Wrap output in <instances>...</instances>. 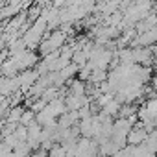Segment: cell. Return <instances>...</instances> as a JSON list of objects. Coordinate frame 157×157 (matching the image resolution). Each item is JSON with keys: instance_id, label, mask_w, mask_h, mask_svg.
<instances>
[{"instance_id": "11", "label": "cell", "mask_w": 157, "mask_h": 157, "mask_svg": "<svg viewBox=\"0 0 157 157\" xmlns=\"http://www.w3.org/2000/svg\"><path fill=\"white\" fill-rule=\"evenodd\" d=\"M105 80H107V72H105V68H94V70L91 72V78H89V82L94 83V85H100V83L105 82Z\"/></svg>"}, {"instance_id": "15", "label": "cell", "mask_w": 157, "mask_h": 157, "mask_svg": "<svg viewBox=\"0 0 157 157\" xmlns=\"http://www.w3.org/2000/svg\"><path fill=\"white\" fill-rule=\"evenodd\" d=\"M13 135L17 137V140L26 142V139H28V128H26V126H17L15 131H13Z\"/></svg>"}, {"instance_id": "17", "label": "cell", "mask_w": 157, "mask_h": 157, "mask_svg": "<svg viewBox=\"0 0 157 157\" xmlns=\"http://www.w3.org/2000/svg\"><path fill=\"white\" fill-rule=\"evenodd\" d=\"M151 82H153V85L157 87V68H155V76H153V80H151Z\"/></svg>"}, {"instance_id": "5", "label": "cell", "mask_w": 157, "mask_h": 157, "mask_svg": "<svg viewBox=\"0 0 157 157\" xmlns=\"http://www.w3.org/2000/svg\"><path fill=\"white\" fill-rule=\"evenodd\" d=\"M155 43H157V28H151V30H148V32L137 33V37L133 39L131 46L135 44V46H146V48H150V46L155 44Z\"/></svg>"}, {"instance_id": "14", "label": "cell", "mask_w": 157, "mask_h": 157, "mask_svg": "<svg viewBox=\"0 0 157 157\" xmlns=\"http://www.w3.org/2000/svg\"><path fill=\"white\" fill-rule=\"evenodd\" d=\"M33 120H35V113H33L32 109H28V111H24V113H22V117H21V122H19V124L28 128V126H30Z\"/></svg>"}, {"instance_id": "16", "label": "cell", "mask_w": 157, "mask_h": 157, "mask_svg": "<svg viewBox=\"0 0 157 157\" xmlns=\"http://www.w3.org/2000/svg\"><path fill=\"white\" fill-rule=\"evenodd\" d=\"M68 0H54V8H63Z\"/></svg>"}, {"instance_id": "7", "label": "cell", "mask_w": 157, "mask_h": 157, "mask_svg": "<svg viewBox=\"0 0 157 157\" xmlns=\"http://www.w3.org/2000/svg\"><path fill=\"white\" fill-rule=\"evenodd\" d=\"M120 107H122V104L117 100V98H111L104 107H102V113L105 115V117H118V113H120Z\"/></svg>"}, {"instance_id": "2", "label": "cell", "mask_w": 157, "mask_h": 157, "mask_svg": "<svg viewBox=\"0 0 157 157\" xmlns=\"http://www.w3.org/2000/svg\"><path fill=\"white\" fill-rule=\"evenodd\" d=\"M39 70H22L17 76V82H19V91L21 93H28V89L39 80Z\"/></svg>"}, {"instance_id": "3", "label": "cell", "mask_w": 157, "mask_h": 157, "mask_svg": "<svg viewBox=\"0 0 157 157\" xmlns=\"http://www.w3.org/2000/svg\"><path fill=\"white\" fill-rule=\"evenodd\" d=\"M13 59H15V65L19 70H28V68L37 65V54H33L32 50H24L22 54L15 56Z\"/></svg>"}, {"instance_id": "9", "label": "cell", "mask_w": 157, "mask_h": 157, "mask_svg": "<svg viewBox=\"0 0 157 157\" xmlns=\"http://www.w3.org/2000/svg\"><path fill=\"white\" fill-rule=\"evenodd\" d=\"M68 94L72 96H85L87 94V87L82 80H76V82H70V87H68Z\"/></svg>"}, {"instance_id": "8", "label": "cell", "mask_w": 157, "mask_h": 157, "mask_svg": "<svg viewBox=\"0 0 157 157\" xmlns=\"http://www.w3.org/2000/svg\"><path fill=\"white\" fill-rule=\"evenodd\" d=\"M22 113H24V109L22 107H10V111L6 113V124H13V126H17L19 122H21V117H22Z\"/></svg>"}, {"instance_id": "10", "label": "cell", "mask_w": 157, "mask_h": 157, "mask_svg": "<svg viewBox=\"0 0 157 157\" xmlns=\"http://www.w3.org/2000/svg\"><path fill=\"white\" fill-rule=\"evenodd\" d=\"M78 70H80V67H78V65H74L72 61L65 67V68H61L57 74H59V78H61V82H67V80H70V78L78 72Z\"/></svg>"}, {"instance_id": "1", "label": "cell", "mask_w": 157, "mask_h": 157, "mask_svg": "<svg viewBox=\"0 0 157 157\" xmlns=\"http://www.w3.org/2000/svg\"><path fill=\"white\" fill-rule=\"evenodd\" d=\"M78 129H80V135L85 137V139H96V137H98V129H100L98 115H93V117H89V118L80 120Z\"/></svg>"}, {"instance_id": "13", "label": "cell", "mask_w": 157, "mask_h": 157, "mask_svg": "<svg viewBox=\"0 0 157 157\" xmlns=\"http://www.w3.org/2000/svg\"><path fill=\"white\" fill-rule=\"evenodd\" d=\"M48 157H67V150L63 144L59 142H54V146L48 150Z\"/></svg>"}, {"instance_id": "4", "label": "cell", "mask_w": 157, "mask_h": 157, "mask_svg": "<svg viewBox=\"0 0 157 157\" xmlns=\"http://www.w3.org/2000/svg\"><path fill=\"white\" fill-rule=\"evenodd\" d=\"M146 139H148V131H146L140 124H137V126H133V128L129 129V133H128V137H126V144H129V146H139V144H142Z\"/></svg>"}, {"instance_id": "6", "label": "cell", "mask_w": 157, "mask_h": 157, "mask_svg": "<svg viewBox=\"0 0 157 157\" xmlns=\"http://www.w3.org/2000/svg\"><path fill=\"white\" fill-rule=\"evenodd\" d=\"M131 50H133V61H135L137 65L146 67V65L151 63L153 54H151L150 48H146V46H135V48H131Z\"/></svg>"}, {"instance_id": "12", "label": "cell", "mask_w": 157, "mask_h": 157, "mask_svg": "<svg viewBox=\"0 0 157 157\" xmlns=\"http://www.w3.org/2000/svg\"><path fill=\"white\" fill-rule=\"evenodd\" d=\"M133 157H157L155 151H151L150 148H146L144 144H139V146H133Z\"/></svg>"}]
</instances>
